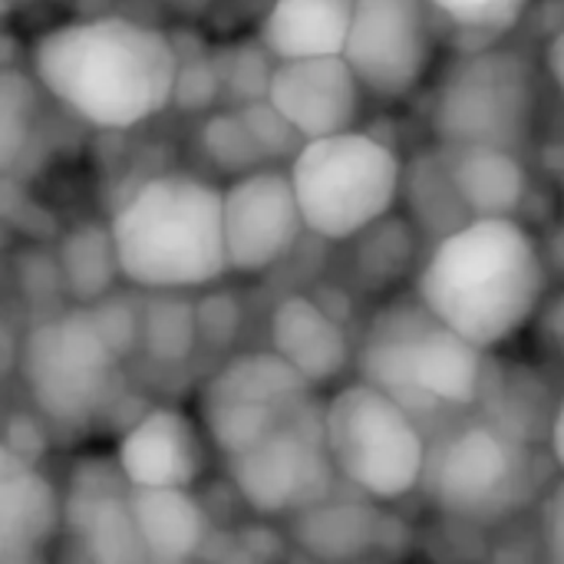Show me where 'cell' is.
I'll return each instance as SVG.
<instances>
[{"label": "cell", "mask_w": 564, "mask_h": 564, "mask_svg": "<svg viewBox=\"0 0 564 564\" xmlns=\"http://www.w3.org/2000/svg\"><path fill=\"white\" fill-rule=\"evenodd\" d=\"M122 360L89 304L33 324L17 350L30 403L63 430L96 423L119 400Z\"/></svg>", "instance_id": "cell-7"}, {"label": "cell", "mask_w": 564, "mask_h": 564, "mask_svg": "<svg viewBox=\"0 0 564 564\" xmlns=\"http://www.w3.org/2000/svg\"><path fill=\"white\" fill-rule=\"evenodd\" d=\"M10 7H13V0H0V20H3L7 13H10Z\"/></svg>", "instance_id": "cell-38"}, {"label": "cell", "mask_w": 564, "mask_h": 564, "mask_svg": "<svg viewBox=\"0 0 564 564\" xmlns=\"http://www.w3.org/2000/svg\"><path fill=\"white\" fill-rule=\"evenodd\" d=\"M387 539V516H380L370 499H334V492L294 516V542L324 562L360 558Z\"/></svg>", "instance_id": "cell-21"}, {"label": "cell", "mask_w": 564, "mask_h": 564, "mask_svg": "<svg viewBox=\"0 0 564 564\" xmlns=\"http://www.w3.org/2000/svg\"><path fill=\"white\" fill-rule=\"evenodd\" d=\"M17 350H20V340H17L10 321H7L3 311H0V377H3L10 367H17Z\"/></svg>", "instance_id": "cell-36"}, {"label": "cell", "mask_w": 564, "mask_h": 564, "mask_svg": "<svg viewBox=\"0 0 564 564\" xmlns=\"http://www.w3.org/2000/svg\"><path fill=\"white\" fill-rule=\"evenodd\" d=\"M304 235V218L281 169L241 172L221 188V238L228 271L261 274L284 261Z\"/></svg>", "instance_id": "cell-13"}, {"label": "cell", "mask_w": 564, "mask_h": 564, "mask_svg": "<svg viewBox=\"0 0 564 564\" xmlns=\"http://www.w3.org/2000/svg\"><path fill=\"white\" fill-rule=\"evenodd\" d=\"M56 271H59L63 291L76 304L102 301L112 291L116 278H119V264H116V248H112V238H109V225L86 221V225L73 228L59 241Z\"/></svg>", "instance_id": "cell-23"}, {"label": "cell", "mask_w": 564, "mask_h": 564, "mask_svg": "<svg viewBox=\"0 0 564 564\" xmlns=\"http://www.w3.org/2000/svg\"><path fill=\"white\" fill-rule=\"evenodd\" d=\"M238 324H241V311L228 294H212L205 297V304L195 307V327L202 340L231 344V337L238 334Z\"/></svg>", "instance_id": "cell-31"}, {"label": "cell", "mask_w": 564, "mask_h": 564, "mask_svg": "<svg viewBox=\"0 0 564 564\" xmlns=\"http://www.w3.org/2000/svg\"><path fill=\"white\" fill-rule=\"evenodd\" d=\"M63 525L53 482L10 443H0V564L36 562Z\"/></svg>", "instance_id": "cell-17"}, {"label": "cell", "mask_w": 564, "mask_h": 564, "mask_svg": "<svg viewBox=\"0 0 564 564\" xmlns=\"http://www.w3.org/2000/svg\"><path fill=\"white\" fill-rule=\"evenodd\" d=\"M119 278L142 291H195L228 274L221 188L188 172L142 182L112 215Z\"/></svg>", "instance_id": "cell-3"}, {"label": "cell", "mask_w": 564, "mask_h": 564, "mask_svg": "<svg viewBox=\"0 0 564 564\" xmlns=\"http://www.w3.org/2000/svg\"><path fill=\"white\" fill-rule=\"evenodd\" d=\"M175 3L182 7V13H185V10H192V13H198V10H202V7H205L208 0H175Z\"/></svg>", "instance_id": "cell-37"}, {"label": "cell", "mask_w": 564, "mask_h": 564, "mask_svg": "<svg viewBox=\"0 0 564 564\" xmlns=\"http://www.w3.org/2000/svg\"><path fill=\"white\" fill-rule=\"evenodd\" d=\"M549 453H552V463L564 473V400L555 406L552 413V423H549Z\"/></svg>", "instance_id": "cell-35"}, {"label": "cell", "mask_w": 564, "mask_h": 564, "mask_svg": "<svg viewBox=\"0 0 564 564\" xmlns=\"http://www.w3.org/2000/svg\"><path fill=\"white\" fill-rule=\"evenodd\" d=\"M354 0H271L258 40L274 59L340 53Z\"/></svg>", "instance_id": "cell-22"}, {"label": "cell", "mask_w": 564, "mask_h": 564, "mask_svg": "<svg viewBox=\"0 0 564 564\" xmlns=\"http://www.w3.org/2000/svg\"><path fill=\"white\" fill-rule=\"evenodd\" d=\"M264 99L301 139L354 129L364 109V86L340 53L278 59Z\"/></svg>", "instance_id": "cell-14"}, {"label": "cell", "mask_w": 564, "mask_h": 564, "mask_svg": "<svg viewBox=\"0 0 564 564\" xmlns=\"http://www.w3.org/2000/svg\"><path fill=\"white\" fill-rule=\"evenodd\" d=\"M40 93L33 73L0 63V175H10L33 142Z\"/></svg>", "instance_id": "cell-25"}, {"label": "cell", "mask_w": 564, "mask_h": 564, "mask_svg": "<svg viewBox=\"0 0 564 564\" xmlns=\"http://www.w3.org/2000/svg\"><path fill=\"white\" fill-rule=\"evenodd\" d=\"M539 532L545 542V555L552 562L564 564V476L558 482H552L542 496Z\"/></svg>", "instance_id": "cell-32"}, {"label": "cell", "mask_w": 564, "mask_h": 564, "mask_svg": "<svg viewBox=\"0 0 564 564\" xmlns=\"http://www.w3.org/2000/svg\"><path fill=\"white\" fill-rule=\"evenodd\" d=\"M271 350L314 387L340 380L354 360V347L340 321L307 294H288L271 311Z\"/></svg>", "instance_id": "cell-18"}, {"label": "cell", "mask_w": 564, "mask_h": 564, "mask_svg": "<svg viewBox=\"0 0 564 564\" xmlns=\"http://www.w3.org/2000/svg\"><path fill=\"white\" fill-rule=\"evenodd\" d=\"M354 241H360V251H357V274H360V281L367 288H387L413 261L416 235H413V221L393 218V212H390L387 215V245H383L387 251H380V241H377L373 228L360 231Z\"/></svg>", "instance_id": "cell-28"}, {"label": "cell", "mask_w": 564, "mask_h": 564, "mask_svg": "<svg viewBox=\"0 0 564 564\" xmlns=\"http://www.w3.org/2000/svg\"><path fill=\"white\" fill-rule=\"evenodd\" d=\"M324 446L337 479L370 502H400L420 489L426 430L367 380L344 383L321 410Z\"/></svg>", "instance_id": "cell-8"}, {"label": "cell", "mask_w": 564, "mask_h": 564, "mask_svg": "<svg viewBox=\"0 0 564 564\" xmlns=\"http://www.w3.org/2000/svg\"><path fill=\"white\" fill-rule=\"evenodd\" d=\"M406 195L410 202V212H413V221L423 228V231H436L446 235L453 228H459L463 221H469L449 175H446V165L440 159V152H423L413 159L410 169H403V188H400V198Z\"/></svg>", "instance_id": "cell-24"}, {"label": "cell", "mask_w": 564, "mask_h": 564, "mask_svg": "<svg viewBox=\"0 0 564 564\" xmlns=\"http://www.w3.org/2000/svg\"><path fill=\"white\" fill-rule=\"evenodd\" d=\"M436 152L469 218H519L529 198V172L512 149L436 142Z\"/></svg>", "instance_id": "cell-19"}, {"label": "cell", "mask_w": 564, "mask_h": 564, "mask_svg": "<svg viewBox=\"0 0 564 564\" xmlns=\"http://www.w3.org/2000/svg\"><path fill=\"white\" fill-rule=\"evenodd\" d=\"M357 367L360 380L393 397L423 430H443L482 400L489 350L449 330L420 297H403L373 314Z\"/></svg>", "instance_id": "cell-4"}, {"label": "cell", "mask_w": 564, "mask_h": 564, "mask_svg": "<svg viewBox=\"0 0 564 564\" xmlns=\"http://www.w3.org/2000/svg\"><path fill=\"white\" fill-rule=\"evenodd\" d=\"M215 86H218V73H215V63H182L178 59V76H175V96L172 102H182V106H205L212 96H215Z\"/></svg>", "instance_id": "cell-33"}, {"label": "cell", "mask_w": 564, "mask_h": 564, "mask_svg": "<svg viewBox=\"0 0 564 564\" xmlns=\"http://www.w3.org/2000/svg\"><path fill=\"white\" fill-rule=\"evenodd\" d=\"M440 23L426 0H354L340 56L364 93L397 102L413 96L433 73Z\"/></svg>", "instance_id": "cell-11"}, {"label": "cell", "mask_w": 564, "mask_h": 564, "mask_svg": "<svg viewBox=\"0 0 564 564\" xmlns=\"http://www.w3.org/2000/svg\"><path fill=\"white\" fill-rule=\"evenodd\" d=\"M562 198H564V175H562Z\"/></svg>", "instance_id": "cell-39"}, {"label": "cell", "mask_w": 564, "mask_h": 564, "mask_svg": "<svg viewBox=\"0 0 564 564\" xmlns=\"http://www.w3.org/2000/svg\"><path fill=\"white\" fill-rule=\"evenodd\" d=\"M314 410L311 383L274 350L231 357L208 377L198 397L205 440L225 459Z\"/></svg>", "instance_id": "cell-10"}, {"label": "cell", "mask_w": 564, "mask_h": 564, "mask_svg": "<svg viewBox=\"0 0 564 564\" xmlns=\"http://www.w3.org/2000/svg\"><path fill=\"white\" fill-rule=\"evenodd\" d=\"M142 317V344L152 360L159 364H182L192 357L198 344V327H195V307L175 297V291H159L145 304Z\"/></svg>", "instance_id": "cell-26"}, {"label": "cell", "mask_w": 564, "mask_h": 564, "mask_svg": "<svg viewBox=\"0 0 564 564\" xmlns=\"http://www.w3.org/2000/svg\"><path fill=\"white\" fill-rule=\"evenodd\" d=\"M202 149H205L208 162H215L228 175H241V172L261 169L268 162L261 145L254 142L241 109L208 116L202 122Z\"/></svg>", "instance_id": "cell-29"}, {"label": "cell", "mask_w": 564, "mask_h": 564, "mask_svg": "<svg viewBox=\"0 0 564 564\" xmlns=\"http://www.w3.org/2000/svg\"><path fill=\"white\" fill-rule=\"evenodd\" d=\"M549 291V261L519 218H469L436 238L416 274V297L482 350L519 337Z\"/></svg>", "instance_id": "cell-2"}, {"label": "cell", "mask_w": 564, "mask_h": 564, "mask_svg": "<svg viewBox=\"0 0 564 564\" xmlns=\"http://www.w3.org/2000/svg\"><path fill=\"white\" fill-rule=\"evenodd\" d=\"M175 43L152 23L102 13L43 30L30 73L46 96L93 129L126 132L159 116L175 96Z\"/></svg>", "instance_id": "cell-1"}, {"label": "cell", "mask_w": 564, "mask_h": 564, "mask_svg": "<svg viewBox=\"0 0 564 564\" xmlns=\"http://www.w3.org/2000/svg\"><path fill=\"white\" fill-rule=\"evenodd\" d=\"M288 178L304 231L324 241H354L397 208L403 162L383 139L354 126L304 139L291 155Z\"/></svg>", "instance_id": "cell-6"}, {"label": "cell", "mask_w": 564, "mask_h": 564, "mask_svg": "<svg viewBox=\"0 0 564 564\" xmlns=\"http://www.w3.org/2000/svg\"><path fill=\"white\" fill-rule=\"evenodd\" d=\"M228 476L241 502L264 519L297 516L327 499L337 473L324 446L321 410L228 456Z\"/></svg>", "instance_id": "cell-12"}, {"label": "cell", "mask_w": 564, "mask_h": 564, "mask_svg": "<svg viewBox=\"0 0 564 564\" xmlns=\"http://www.w3.org/2000/svg\"><path fill=\"white\" fill-rule=\"evenodd\" d=\"M116 466L132 489H192L205 469V430L175 406H152L122 433Z\"/></svg>", "instance_id": "cell-16"}, {"label": "cell", "mask_w": 564, "mask_h": 564, "mask_svg": "<svg viewBox=\"0 0 564 564\" xmlns=\"http://www.w3.org/2000/svg\"><path fill=\"white\" fill-rule=\"evenodd\" d=\"M420 489L440 516L489 529L542 496V463L496 420H456L426 443Z\"/></svg>", "instance_id": "cell-5"}, {"label": "cell", "mask_w": 564, "mask_h": 564, "mask_svg": "<svg viewBox=\"0 0 564 564\" xmlns=\"http://www.w3.org/2000/svg\"><path fill=\"white\" fill-rule=\"evenodd\" d=\"M539 119V73L522 50L473 46L436 83L430 129L440 145L519 152Z\"/></svg>", "instance_id": "cell-9"}, {"label": "cell", "mask_w": 564, "mask_h": 564, "mask_svg": "<svg viewBox=\"0 0 564 564\" xmlns=\"http://www.w3.org/2000/svg\"><path fill=\"white\" fill-rule=\"evenodd\" d=\"M436 23L456 33L479 36L482 43L506 36L529 10L532 0H426Z\"/></svg>", "instance_id": "cell-27"}, {"label": "cell", "mask_w": 564, "mask_h": 564, "mask_svg": "<svg viewBox=\"0 0 564 564\" xmlns=\"http://www.w3.org/2000/svg\"><path fill=\"white\" fill-rule=\"evenodd\" d=\"M63 525L83 545V555L99 564H149L132 506L129 482L116 459L89 456L73 466L69 492L59 502Z\"/></svg>", "instance_id": "cell-15"}, {"label": "cell", "mask_w": 564, "mask_h": 564, "mask_svg": "<svg viewBox=\"0 0 564 564\" xmlns=\"http://www.w3.org/2000/svg\"><path fill=\"white\" fill-rule=\"evenodd\" d=\"M132 519L149 564H178L195 558L208 542V516L192 489H132Z\"/></svg>", "instance_id": "cell-20"}, {"label": "cell", "mask_w": 564, "mask_h": 564, "mask_svg": "<svg viewBox=\"0 0 564 564\" xmlns=\"http://www.w3.org/2000/svg\"><path fill=\"white\" fill-rule=\"evenodd\" d=\"M545 73L555 83V89L564 96V26L552 33V40L545 46Z\"/></svg>", "instance_id": "cell-34"}, {"label": "cell", "mask_w": 564, "mask_h": 564, "mask_svg": "<svg viewBox=\"0 0 564 564\" xmlns=\"http://www.w3.org/2000/svg\"><path fill=\"white\" fill-rule=\"evenodd\" d=\"M241 116H245V122H248L254 142L261 145L264 159L294 155L297 145L304 142V139L288 126V119H284L268 99H251V102H245V106H241Z\"/></svg>", "instance_id": "cell-30"}]
</instances>
